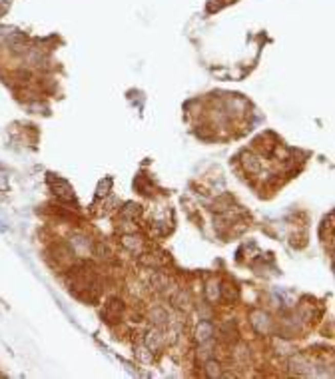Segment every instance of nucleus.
<instances>
[{
    "instance_id": "1",
    "label": "nucleus",
    "mask_w": 335,
    "mask_h": 379,
    "mask_svg": "<svg viewBox=\"0 0 335 379\" xmlns=\"http://www.w3.org/2000/svg\"><path fill=\"white\" fill-rule=\"evenodd\" d=\"M50 186H52L54 194L60 200H64V202H70V200H74V192H72V186H70V184H68L66 180L50 176Z\"/></svg>"
},
{
    "instance_id": "2",
    "label": "nucleus",
    "mask_w": 335,
    "mask_h": 379,
    "mask_svg": "<svg viewBox=\"0 0 335 379\" xmlns=\"http://www.w3.org/2000/svg\"><path fill=\"white\" fill-rule=\"evenodd\" d=\"M120 313H122V302H118V300H112L110 304L106 306V309H104V317L108 320V322H116L118 317H120Z\"/></svg>"
},
{
    "instance_id": "4",
    "label": "nucleus",
    "mask_w": 335,
    "mask_h": 379,
    "mask_svg": "<svg viewBox=\"0 0 335 379\" xmlns=\"http://www.w3.org/2000/svg\"><path fill=\"white\" fill-rule=\"evenodd\" d=\"M243 164H245V168H247L249 172H258V170H260V162H258L254 156H245Z\"/></svg>"
},
{
    "instance_id": "5",
    "label": "nucleus",
    "mask_w": 335,
    "mask_h": 379,
    "mask_svg": "<svg viewBox=\"0 0 335 379\" xmlns=\"http://www.w3.org/2000/svg\"><path fill=\"white\" fill-rule=\"evenodd\" d=\"M6 190H8V174L0 170V192H6Z\"/></svg>"
},
{
    "instance_id": "3",
    "label": "nucleus",
    "mask_w": 335,
    "mask_h": 379,
    "mask_svg": "<svg viewBox=\"0 0 335 379\" xmlns=\"http://www.w3.org/2000/svg\"><path fill=\"white\" fill-rule=\"evenodd\" d=\"M212 331H214V329H212V325H210V324H202L200 327H198V340H200V342H205V340H210V337H212Z\"/></svg>"
}]
</instances>
